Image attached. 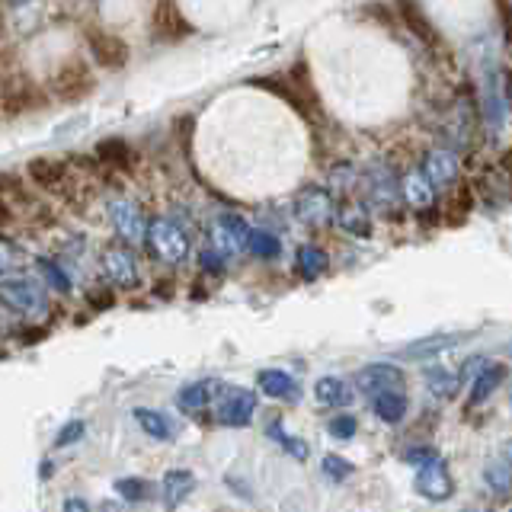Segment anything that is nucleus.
Returning a JSON list of instances; mask_svg holds the SVG:
<instances>
[{
    "instance_id": "1",
    "label": "nucleus",
    "mask_w": 512,
    "mask_h": 512,
    "mask_svg": "<svg viewBox=\"0 0 512 512\" xmlns=\"http://www.w3.org/2000/svg\"><path fill=\"white\" fill-rule=\"evenodd\" d=\"M493 42L487 39L484 48H480V58H477V96H480V109H484V119L487 125L500 128L506 119V109H503V74H500V61H496V48H490Z\"/></svg>"
},
{
    "instance_id": "2",
    "label": "nucleus",
    "mask_w": 512,
    "mask_h": 512,
    "mask_svg": "<svg viewBox=\"0 0 512 512\" xmlns=\"http://www.w3.org/2000/svg\"><path fill=\"white\" fill-rule=\"evenodd\" d=\"M96 87V77L90 71V64L84 58H68L64 64H58V71L52 74V84H48V90H52L55 100L61 103H77L84 100V96Z\"/></svg>"
},
{
    "instance_id": "3",
    "label": "nucleus",
    "mask_w": 512,
    "mask_h": 512,
    "mask_svg": "<svg viewBox=\"0 0 512 512\" xmlns=\"http://www.w3.org/2000/svg\"><path fill=\"white\" fill-rule=\"evenodd\" d=\"M148 247L160 263L176 266L189 256V237L173 218H154L148 221Z\"/></svg>"
},
{
    "instance_id": "4",
    "label": "nucleus",
    "mask_w": 512,
    "mask_h": 512,
    "mask_svg": "<svg viewBox=\"0 0 512 512\" xmlns=\"http://www.w3.org/2000/svg\"><path fill=\"white\" fill-rule=\"evenodd\" d=\"M42 103H45V96L29 74L10 71L0 80V112H4V116H23V112L36 109Z\"/></svg>"
},
{
    "instance_id": "5",
    "label": "nucleus",
    "mask_w": 512,
    "mask_h": 512,
    "mask_svg": "<svg viewBox=\"0 0 512 512\" xmlns=\"http://www.w3.org/2000/svg\"><path fill=\"white\" fill-rule=\"evenodd\" d=\"M0 304L16 314H42L48 308V292L42 288L39 279H0Z\"/></svg>"
},
{
    "instance_id": "6",
    "label": "nucleus",
    "mask_w": 512,
    "mask_h": 512,
    "mask_svg": "<svg viewBox=\"0 0 512 512\" xmlns=\"http://www.w3.org/2000/svg\"><path fill=\"white\" fill-rule=\"evenodd\" d=\"M295 218L311 231H324L336 218V202L324 186H304L295 196Z\"/></svg>"
},
{
    "instance_id": "7",
    "label": "nucleus",
    "mask_w": 512,
    "mask_h": 512,
    "mask_svg": "<svg viewBox=\"0 0 512 512\" xmlns=\"http://www.w3.org/2000/svg\"><path fill=\"white\" fill-rule=\"evenodd\" d=\"M256 416V394L247 388H224L215 397V420L221 426H231V429H244L253 423Z\"/></svg>"
},
{
    "instance_id": "8",
    "label": "nucleus",
    "mask_w": 512,
    "mask_h": 512,
    "mask_svg": "<svg viewBox=\"0 0 512 512\" xmlns=\"http://www.w3.org/2000/svg\"><path fill=\"white\" fill-rule=\"evenodd\" d=\"M365 199L368 208H375L381 215H394L400 208V180L394 176L391 167H372L365 173Z\"/></svg>"
},
{
    "instance_id": "9",
    "label": "nucleus",
    "mask_w": 512,
    "mask_h": 512,
    "mask_svg": "<svg viewBox=\"0 0 512 512\" xmlns=\"http://www.w3.org/2000/svg\"><path fill=\"white\" fill-rule=\"evenodd\" d=\"M250 224L247 218H240L237 212H224L215 218V228H212V250L221 256V260H231L240 250H247V240H250Z\"/></svg>"
},
{
    "instance_id": "10",
    "label": "nucleus",
    "mask_w": 512,
    "mask_h": 512,
    "mask_svg": "<svg viewBox=\"0 0 512 512\" xmlns=\"http://www.w3.org/2000/svg\"><path fill=\"white\" fill-rule=\"evenodd\" d=\"M420 170L426 173L429 186L436 189V196H439V192L452 189V186L458 183V176H461V160H458V151H455V148H432V151L423 157Z\"/></svg>"
},
{
    "instance_id": "11",
    "label": "nucleus",
    "mask_w": 512,
    "mask_h": 512,
    "mask_svg": "<svg viewBox=\"0 0 512 512\" xmlns=\"http://www.w3.org/2000/svg\"><path fill=\"white\" fill-rule=\"evenodd\" d=\"M109 218H112V224H116V231L125 244H144V240H148V218H144V212L132 199H125V196L112 199Z\"/></svg>"
},
{
    "instance_id": "12",
    "label": "nucleus",
    "mask_w": 512,
    "mask_h": 512,
    "mask_svg": "<svg viewBox=\"0 0 512 512\" xmlns=\"http://www.w3.org/2000/svg\"><path fill=\"white\" fill-rule=\"evenodd\" d=\"M356 388L368 397L404 391V372L391 362H372V365H365L356 372Z\"/></svg>"
},
{
    "instance_id": "13",
    "label": "nucleus",
    "mask_w": 512,
    "mask_h": 512,
    "mask_svg": "<svg viewBox=\"0 0 512 512\" xmlns=\"http://www.w3.org/2000/svg\"><path fill=\"white\" fill-rule=\"evenodd\" d=\"M26 173L42 192H48V196H61V192H68L71 170L58 157H32L26 164Z\"/></svg>"
},
{
    "instance_id": "14",
    "label": "nucleus",
    "mask_w": 512,
    "mask_h": 512,
    "mask_svg": "<svg viewBox=\"0 0 512 512\" xmlns=\"http://www.w3.org/2000/svg\"><path fill=\"white\" fill-rule=\"evenodd\" d=\"M87 48H90L93 61L100 64V68H109V71L125 68V61H128V45L116 36V32L87 29Z\"/></svg>"
},
{
    "instance_id": "15",
    "label": "nucleus",
    "mask_w": 512,
    "mask_h": 512,
    "mask_svg": "<svg viewBox=\"0 0 512 512\" xmlns=\"http://www.w3.org/2000/svg\"><path fill=\"white\" fill-rule=\"evenodd\" d=\"M468 336H471V333H432V336H423V340L407 343L404 349L397 352V356H400V359H407V362L436 359V356H442V352L461 346L464 340H468Z\"/></svg>"
},
{
    "instance_id": "16",
    "label": "nucleus",
    "mask_w": 512,
    "mask_h": 512,
    "mask_svg": "<svg viewBox=\"0 0 512 512\" xmlns=\"http://www.w3.org/2000/svg\"><path fill=\"white\" fill-rule=\"evenodd\" d=\"M103 269H106V276L122 285V288H132L141 282L138 276V260H135V253L128 250L125 244H112L103 250Z\"/></svg>"
},
{
    "instance_id": "17",
    "label": "nucleus",
    "mask_w": 512,
    "mask_h": 512,
    "mask_svg": "<svg viewBox=\"0 0 512 512\" xmlns=\"http://www.w3.org/2000/svg\"><path fill=\"white\" fill-rule=\"evenodd\" d=\"M416 493L426 496L432 503H442L455 493L452 474H448L445 461H436V464H429V468L416 471Z\"/></svg>"
},
{
    "instance_id": "18",
    "label": "nucleus",
    "mask_w": 512,
    "mask_h": 512,
    "mask_svg": "<svg viewBox=\"0 0 512 512\" xmlns=\"http://www.w3.org/2000/svg\"><path fill=\"white\" fill-rule=\"evenodd\" d=\"M400 192H404V202L413 208V212H429L436 205V189L429 186L426 173L420 167H410L400 180Z\"/></svg>"
},
{
    "instance_id": "19",
    "label": "nucleus",
    "mask_w": 512,
    "mask_h": 512,
    "mask_svg": "<svg viewBox=\"0 0 512 512\" xmlns=\"http://www.w3.org/2000/svg\"><path fill=\"white\" fill-rule=\"evenodd\" d=\"M221 388H224V384L215 381V378H205V381H196V384H186V388H183L180 394H176V404H180L183 413H199V410H205L208 404H212Z\"/></svg>"
},
{
    "instance_id": "20",
    "label": "nucleus",
    "mask_w": 512,
    "mask_h": 512,
    "mask_svg": "<svg viewBox=\"0 0 512 512\" xmlns=\"http://www.w3.org/2000/svg\"><path fill=\"white\" fill-rule=\"evenodd\" d=\"M196 490V474L192 471H183V468H173L164 474L160 480V496H164V506L167 509H176L180 503H186V496Z\"/></svg>"
},
{
    "instance_id": "21",
    "label": "nucleus",
    "mask_w": 512,
    "mask_h": 512,
    "mask_svg": "<svg viewBox=\"0 0 512 512\" xmlns=\"http://www.w3.org/2000/svg\"><path fill=\"white\" fill-rule=\"evenodd\" d=\"M423 381H426V391L439 400H452L458 394V384H461V372L448 365H432L423 372Z\"/></svg>"
},
{
    "instance_id": "22",
    "label": "nucleus",
    "mask_w": 512,
    "mask_h": 512,
    "mask_svg": "<svg viewBox=\"0 0 512 512\" xmlns=\"http://www.w3.org/2000/svg\"><path fill=\"white\" fill-rule=\"evenodd\" d=\"M256 384H260V391L272 400L298 397V381L288 372H282V368H263V372L256 375Z\"/></svg>"
},
{
    "instance_id": "23",
    "label": "nucleus",
    "mask_w": 512,
    "mask_h": 512,
    "mask_svg": "<svg viewBox=\"0 0 512 512\" xmlns=\"http://www.w3.org/2000/svg\"><path fill=\"white\" fill-rule=\"evenodd\" d=\"M503 378H506V368L500 362H487L484 368H480V372L471 378V407L484 404V400L503 384Z\"/></svg>"
},
{
    "instance_id": "24",
    "label": "nucleus",
    "mask_w": 512,
    "mask_h": 512,
    "mask_svg": "<svg viewBox=\"0 0 512 512\" xmlns=\"http://www.w3.org/2000/svg\"><path fill=\"white\" fill-rule=\"evenodd\" d=\"M327 250L324 247H317V244H301L298 253H295V272L304 279V282H314L324 276V269H327Z\"/></svg>"
},
{
    "instance_id": "25",
    "label": "nucleus",
    "mask_w": 512,
    "mask_h": 512,
    "mask_svg": "<svg viewBox=\"0 0 512 512\" xmlns=\"http://www.w3.org/2000/svg\"><path fill=\"white\" fill-rule=\"evenodd\" d=\"M96 157L103 160L109 170H132L135 167V151L132 144L122 138H106L96 144Z\"/></svg>"
},
{
    "instance_id": "26",
    "label": "nucleus",
    "mask_w": 512,
    "mask_h": 512,
    "mask_svg": "<svg viewBox=\"0 0 512 512\" xmlns=\"http://www.w3.org/2000/svg\"><path fill=\"white\" fill-rule=\"evenodd\" d=\"M336 221H340V228L352 237H372V215H368V205L349 202L336 212Z\"/></svg>"
},
{
    "instance_id": "27",
    "label": "nucleus",
    "mask_w": 512,
    "mask_h": 512,
    "mask_svg": "<svg viewBox=\"0 0 512 512\" xmlns=\"http://www.w3.org/2000/svg\"><path fill=\"white\" fill-rule=\"evenodd\" d=\"M372 410H375V416L381 423H400L407 416V397H404V391H391V394H378V397H372Z\"/></svg>"
},
{
    "instance_id": "28",
    "label": "nucleus",
    "mask_w": 512,
    "mask_h": 512,
    "mask_svg": "<svg viewBox=\"0 0 512 512\" xmlns=\"http://www.w3.org/2000/svg\"><path fill=\"white\" fill-rule=\"evenodd\" d=\"M314 397H317L320 407H340V404H346V397H349L346 381L336 378V375H324L314 384Z\"/></svg>"
},
{
    "instance_id": "29",
    "label": "nucleus",
    "mask_w": 512,
    "mask_h": 512,
    "mask_svg": "<svg viewBox=\"0 0 512 512\" xmlns=\"http://www.w3.org/2000/svg\"><path fill=\"white\" fill-rule=\"evenodd\" d=\"M135 416V423L141 426V432H148L151 439H160V442H167L173 436V429H170V420L164 413H157V410H144V407H135L132 410Z\"/></svg>"
},
{
    "instance_id": "30",
    "label": "nucleus",
    "mask_w": 512,
    "mask_h": 512,
    "mask_svg": "<svg viewBox=\"0 0 512 512\" xmlns=\"http://www.w3.org/2000/svg\"><path fill=\"white\" fill-rule=\"evenodd\" d=\"M247 250L256 256V260H279L282 240H279L276 234H272V231L253 228V231H250V240H247Z\"/></svg>"
},
{
    "instance_id": "31",
    "label": "nucleus",
    "mask_w": 512,
    "mask_h": 512,
    "mask_svg": "<svg viewBox=\"0 0 512 512\" xmlns=\"http://www.w3.org/2000/svg\"><path fill=\"white\" fill-rule=\"evenodd\" d=\"M26 263H29L26 250L16 244L13 237L0 234V276H13V272H20Z\"/></svg>"
},
{
    "instance_id": "32",
    "label": "nucleus",
    "mask_w": 512,
    "mask_h": 512,
    "mask_svg": "<svg viewBox=\"0 0 512 512\" xmlns=\"http://www.w3.org/2000/svg\"><path fill=\"white\" fill-rule=\"evenodd\" d=\"M0 199L7 205H32L23 176H16V173H0Z\"/></svg>"
},
{
    "instance_id": "33",
    "label": "nucleus",
    "mask_w": 512,
    "mask_h": 512,
    "mask_svg": "<svg viewBox=\"0 0 512 512\" xmlns=\"http://www.w3.org/2000/svg\"><path fill=\"white\" fill-rule=\"evenodd\" d=\"M487 484H490V493L493 496H506L512 490V471H509V464L503 458H493L487 464Z\"/></svg>"
},
{
    "instance_id": "34",
    "label": "nucleus",
    "mask_w": 512,
    "mask_h": 512,
    "mask_svg": "<svg viewBox=\"0 0 512 512\" xmlns=\"http://www.w3.org/2000/svg\"><path fill=\"white\" fill-rule=\"evenodd\" d=\"M269 439H276V442L285 448V452L292 455V458H298V461H304V458H308V452H311L308 442H304V439H292V436H285V432H282V423H279V420H276V423H269Z\"/></svg>"
},
{
    "instance_id": "35",
    "label": "nucleus",
    "mask_w": 512,
    "mask_h": 512,
    "mask_svg": "<svg viewBox=\"0 0 512 512\" xmlns=\"http://www.w3.org/2000/svg\"><path fill=\"white\" fill-rule=\"evenodd\" d=\"M36 269L42 272L48 285L58 288L61 295H68V292H71V279H68V272H64L61 266H55L52 260H45V256H39V260H36Z\"/></svg>"
},
{
    "instance_id": "36",
    "label": "nucleus",
    "mask_w": 512,
    "mask_h": 512,
    "mask_svg": "<svg viewBox=\"0 0 512 512\" xmlns=\"http://www.w3.org/2000/svg\"><path fill=\"white\" fill-rule=\"evenodd\" d=\"M116 493L128 503H138V500H148L151 487H148V480H141V477H122L116 484Z\"/></svg>"
},
{
    "instance_id": "37",
    "label": "nucleus",
    "mask_w": 512,
    "mask_h": 512,
    "mask_svg": "<svg viewBox=\"0 0 512 512\" xmlns=\"http://www.w3.org/2000/svg\"><path fill=\"white\" fill-rule=\"evenodd\" d=\"M404 461L410 464V468L423 471V468H429V464L442 461V455L432 445H413V448H407V452H404Z\"/></svg>"
},
{
    "instance_id": "38",
    "label": "nucleus",
    "mask_w": 512,
    "mask_h": 512,
    "mask_svg": "<svg viewBox=\"0 0 512 512\" xmlns=\"http://www.w3.org/2000/svg\"><path fill=\"white\" fill-rule=\"evenodd\" d=\"M356 429H359V420L352 413H340V416H333V420L327 423V432L333 439H340V442H349L352 436H356Z\"/></svg>"
},
{
    "instance_id": "39",
    "label": "nucleus",
    "mask_w": 512,
    "mask_h": 512,
    "mask_svg": "<svg viewBox=\"0 0 512 512\" xmlns=\"http://www.w3.org/2000/svg\"><path fill=\"white\" fill-rule=\"evenodd\" d=\"M320 471H324L327 480H333V484H340V480H346L352 474V464L340 455H324V461H320Z\"/></svg>"
},
{
    "instance_id": "40",
    "label": "nucleus",
    "mask_w": 512,
    "mask_h": 512,
    "mask_svg": "<svg viewBox=\"0 0 512 512\" xmlns=\"http://www.w3.org/2000/svg\"><path fill=\"white\" fill-rule=\"evenodd\" d=\"M84 432H87V426H84V423H80V420H71L68 426H61V432H58L55 445H58V448H64V445H74V442L84 439Z\"/></svg>"
},
{
    "instance_id": "41",
    "label": "nucleus",
    "mask_w": 512,
    "mask_h": 512,
    "mask_svg": "<svg viewBox=\"0 0 512 512\" xmlns=\"http://www.w3.org/2000/svg\"><path fill=\"white\" fill-rule=\"evenodd\" d=\"M90 301H93V308H112V292L109 288H96V292H90Z\"/></svg>"
},
{
    "instance_id": "42",
    "label": "nucleus",
    "mask_w": 512,
    "mask_h": 512,
    "mask_svg": "<svg viewBox=\"0 0 512 512\" xmlns=\"http://www.w3.org/2000/svg\"><path fill=\"white\" fill-rule=\"evenodd\" d=\"M202 266H205L208 272H221V269H224V260H221V256H218L212 247H208V250L202 253Z\"/></svg>"
},
{
    "instance_id": "43",
    "label": "nucleus",
    "mask_w": 512,
    "mask_h": 512,
    "mask_svg": "<svg viewBox=\"0 0 512 512\" xmlns=\"http://www.w3.org/2000/svg\"><path fill=\"white\" fill-rule=\"evenodd\" d=\"M64 512H90V503L80 500V496H68L64 500Z\"/></svg>"
},
{
    "instance_id": "44",
    "label": "nucleus",
    "mask_w": 512,
    "mask_h": 512,
    "mask_svg": "<svg viewBox=\"0 0 512 512\" xmlns=\"http://www.w3.org/2000/svg\"><path fill=\"white\" fill-rule=\"evenodd\" d=\"M10 218H13V208L0 199V228H4V224H10Z\"/></svg>"
},
{
    "instance_id": "45",
    "label": "nucleus",
    "mask_w": 512,
    "mask_h": 512,
    "mask_svg": "<svg viewBox=\"0 0 512 512\" xmlns=\"http://www.w3.org/2000/svg\"><path fill=\"white\" fill-rule=\"evenodd\" d=\"M500 458H503V461L509 464V471H512V442H506V445H503V452H500Z\"/></svg>"
},
{
    "instance_id": "46",
    "label": "nucleus",
    "mask_w": 512,
    "mask_h": 512,
    "mask_svg": "<svg viewBox=\"0 0 512 512\" xmlns=\"http://www.w3.org/2000/svg\"><path fill=\"white\" fill-rule=\"evenodd\" d=\"M506 512H512V506H509V509H506Z\"/></svg>"
},
{
    "instance_id": "47",
    "label": "nucleus",
    "mask_w": 512,
    "mask_h": 512,
    "mask_svg": "<svg viewBox=\"0 0 512 512\" xmlns=\"http://www.w3.org/2000/svg\"><path fill=\"white\" fill-rule=\"evenodd\" d=\"M509 397H512V391H509Z\"/></svg>"
},
{
    "instance_id": "48",
    "label": "nucleus",
    "mask_w": 512,
    "mask_h": 512,
    "mask_svg": "<svg viewBox=\"0 0 512 512\" xmlns=\"http://www.w3.org/2000/svg\"><path fill=\"white\" fill-rule=\"evenodd\" d=\"M509 352H512V346H509Z\"/></svg>"
}]
</instances>
